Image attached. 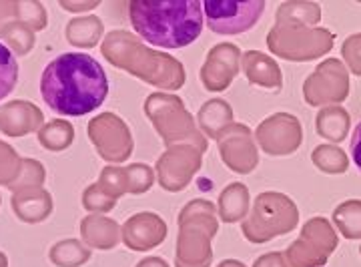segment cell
Returning <instances> with one entry per match:
<instances>
[{"label": "cell", "instance_id": "7a4b0ae2", "mask_svg": "<svg viewBox=\"0 0 361 267\" xmlns=\"http://www.w3.org/2000/svg\"><path fill=\"white\" fill-rule=\"evenodd\" d=\"M133 30L157 49L177 51L193 44L205 26L199 0H133L129 4Z\"/></svg>", "mask_w": 361, "mask_h": 267}, {"label": "cell", "instance_id": "5b68a950", "mask_svg": "<svg viewBox=\"0 0 361 267\" xmlns=\"http://www.w3.org/2000/svg\"><path fill=\"white\" fill-rule=\"evenodd\" d=\"M349 151H351V161H353V165L357 167V171L361 173V121L355 125L353 133H351Z\"/></svg>", "mask_w": 361, "mask_h": 267}, {"label": "cell", "instance_id": "3957f363", "mask_svg": "<svg viewBox=\"0 0 361 267\" xmlns=\"http://www.w3.org/2000/svg\"><path fill=\"white\" fill-rule=\"evenodd\" d=\"M265 11L263 0H207L203 2L207 26L215 35H243L257 25Z\"/></svg>", "mask_w": 361, "mask_h": 267}, {"label": "cell", "instance_id": "277c9868", "mask_svg": "<svg viewBox=\"0 0 361 267\" xmlns=\"http://www.w3.org/2000/svg\"><path fill=\"white\" fill-rule=\"evenodd\" d=\"M18 83V61L14 52L0 42V101H4Z\"/></svg>", "mask_w": 361, "mask_h": 267}, {"label": "cell", "instance_id": "6da1fadb", "mask_svg": "<svg viewBox=\"0 0 361 267\" xmlns=\"http://www.w3.org/2000/svg\"><path fill=\"white\" fill-rule=\"evenodd\" d=\"M40 95L52 113L85 117L106 101L109 76L89 52H63L44 66Z\"/></svg>", "mask_w": 361, "mask_h": 267}]
</instances>
